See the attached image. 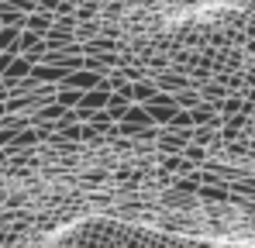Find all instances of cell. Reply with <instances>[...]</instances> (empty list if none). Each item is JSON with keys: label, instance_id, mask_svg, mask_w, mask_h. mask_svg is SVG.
<instances>
[{"label": "cell", "instance_id": "cell-1", "mask_svg": "<svg viewBox=\"0 0 255 248\" xmlns=\"http://www.w3.org/2000/svg\"><path fill=\"white\" fill-rule=\"evenodd\" d=\"M62 86L80 90V93H86V90H97V86H100V73H97V69H73V73L62 80Z\"/></svg>", "mask_w": 255, "mask_h": 248}, {"label": "cell", "instance_id": "cell-2", "mask_svg": "<svg viewBox=\"0 0 255 248\" xmlns=\"http://www.w3.org/2000/svg\"><path fill=\"white\" fill-rule=\"evenodd\" d=\"M31 66H35V59H31V55H21V52H17V55L10 59V66L3 69V80H7V83L28 80V76H31Z\"/></svg>", "mask_w": 255, "mask_h": 248}, {"label": "cell", "instance_id": "cell-3", "mask_svg": "<svg viewBox=\"0 0 255 248\" xmlns=\"http://www.w3.org/2000/svg\"><path fill=\"white\" fill-rule=\"evenodd\" d=\"M21 28H28V31H35V35H45V31H52V21H48L45 14H28Z\"/></svg>", "mask_w": 255, "mask_h": 248}, {"label": "cell", "instance_id": "cell-4", "mask_svg": "<svg viewBox=\"0 0 255 248\" xmlns=\"http://www.w3.org/2000/svg\"><path fill=\"white\" fill-rule=\"evenodd\" d=\"M17 28H10V24H3L0 28V52H17Z\"/></svg>", "mask_w": 255, "mask_h": 248}, {"label": "cell", "instance_id": "cell-5", "mask_svg": "<svg viewBox=\"0 0 255 248\" xmlns=\"http://www.w3.org/2000/svg\"><path fill=\"white\" fill-rule=\"evenodd\" d=\"M125 124H141V127H145V124H152L148 107H145V104H141V107H128V111H125Z\"/></svg>", "mask_w": 255, "mask_h": 248}, {"label": "cell", "instance_id": "cell-6", "mask_svg": "<svg viewBox=\"0 0 255 248\" xmlns=\"http://www.w3.org/2000/svg\"><path fill=\"white\" fill-rule=\"evenodd\" d=\"M0 24L21 28V24H24V17H21V10H17V7H3V10H0Z\"/></svg>", "mask_w": 255, "mask_h": 248}, {"label": "cell", "instance_id": "cell-7", "mask_svg": "<svg viewBox=\"0 0 255 248\" xmlns=\"http://www.w3.org/2000/svg\"><path fill=\"white\" fill-rule=\"evenodd\" d=\"M80 97H83L80 90H69V86H62V90H59V100H55V104H62V107H76V104H80Z\"/></svg>", "mask_w": 255, "mask_h": 248}, {"label": "cell", "instance_id": "cell-8", "mask_svg": "<svg viewBox=\"0 0 255 248\" xmlns=\"http://www.w3.org/2000/svg\"><path fill=\"white\" fill-rule=\"evenodd\" d=\"M62 134H66V138H90V134H93V124H80V127H66Z\"/></svg>", "mask_w": 255, "mask_h": 248}]
</instances>
